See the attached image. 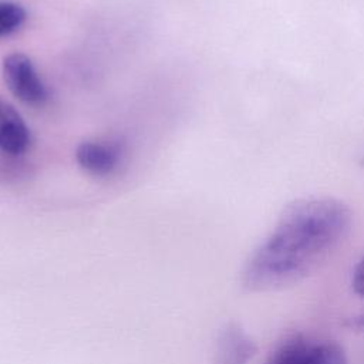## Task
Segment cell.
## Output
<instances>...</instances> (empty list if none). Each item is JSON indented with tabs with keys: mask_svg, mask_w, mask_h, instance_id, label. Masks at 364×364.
Segmentation results:
<instances>
[{
	"mask_svg": "<svg viewBox=\"0 0 364 364\" xmlns=\"http://www.w3.org/2000/svg\"><path fill=\"white\" fill-rule=\"evenodd\" d=\"M350 222V209L334 198L291 202L246 263L243 286L269 291L303 280L337 247Z\"/></svg>",
	"mask_w": 364,
	"mask_h": 364,
	"instance_id": "1",
	"label": "cell"
},
{
	"mask_svg": "<svg viewBox=\"0 0 364 364\" xmlns=\"http://www.w3.org/2000/svg\"><path fill=\"white\" fill-rule=\"evenodd\" d=\"M3 80L10 92L27 105H41L48 91L31 58L23 53H11L3 58Z\"/></svg>",
	"mask_w": 364,
	"mask_h": 364,
	"instance_id": "2",
	"label": "cell"
},
{
	"mask_svg": "<svg viewBox=\"0 0 364 364\" xmlns=\"http://www.w3.org/2000/svg\"><path fill=\"white\" fill-rule=\"evenodd\" d=\"M267 364H347L343 348L333 341H309L300 336L286 338Z\"/></svg>",
	"mask_w": 364,
	"mask_h": 364,
	"instance_id": "3",
	"label": "cell"
},
{
	"mask_svg": "<svg viewBox=\"0 0 364 364\" xmlns=\"http://www.w3.org/2000/svg\"><path fill=\"white\" fill-rule=\"evenodd\" d=\"M119 148L109 141H84L75 149V159L81 169L95 176L111 173L119 162Z\"/></svg>",
	"mask_w": 364,
	"mask_h": 364,
	"instance_id": "4",
	"label": "cell"
},
{
	"mask_svg": "<svg viewBox=\"0 0 364 364\" xmlns=\"http://www.w3.org/2000/svg\"><path fill=\"white\" fill-rule=\"evenodd\" d=\"M30 145V129L18 111L0 97V152L20 155Z\"/></svg>",
	"mask_w": 364,
	"mask_h": 364,
	"instance_id": "5",
	"label": "cell"
},
{
	"mask_svg": "<svg viewBox=\"0 0 364 364\" xmlns=\"http://www.w3.org/2000/svg\"><path fill=\"white\" fill-rule=\"evenodd\" d=\"M256 351L255 341L237 324L232 323L219 334L215 364H247Z\"/></svg>",
	"mask_w": 364,
	"mask_h": 364,
	"instance_id": "6",
	"label": "cell"
},
{
	"mask_svg": "<svg viewBox=\"0 0 364 364\" xmlns=\"http://www.w3.org/2000/svg\"><path fill=\"white\" fill-rule=\"evenodd\" d=\"M26 9L11 0H0V38L16 33L26 21Z\"/></svg>",
	"mask_w": 364,
	"mask_h": 364,
	"instance_id": "7",
	"label": "cell"
},
{
	"mask_svg": "<svg viewBox=\"0 0 364 364\" xmlns=\"http://www.w3.org/2000/svg\"><path fill=\"white\" fill-rule=\"evenodd\" d=\"M353 287L358 296L364 297V257L358 262V264L354 269Z\"/></svg>",
	"mask_w": 364,
	"mask_h": 364,
	"instance_id": "8",
	"label": "cell"
}]
</instances>
